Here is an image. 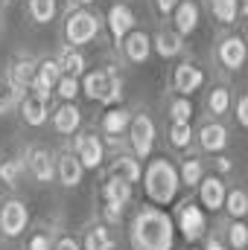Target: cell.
<instances>
[{
  "instance_id": "obj_15",
  "label": "cell",
  "mask_w": 248,
  "mask_h": 250,
  "mask_svg": "<svg viewBox=\"0 0 248 250\" xmlns=\"http://www.w3.org/2000/svg\"><path fill=\"white\" fill-rule=\"evenodd\" d=\"M47 114L50 111H47V99L44 96H38L35 90H26L21 96V117H24L26 125H44Z\"/></svg>"
},
{
  "instance_id": "obj_36",
  "label": "cell",
  "mask_w": 248,
  "mask_h": 250,
  "mask_svg": "<svg viewBox=\"0 0 248 250\" xmlns=\"http://www.w3.org/2000/svg\"><path fill=\"white\" fill-rule=\"evenodd\" d=\"M170 117H173V123H190V117H193V105H190L187 96H175V99L170 102Z\"/></svg>"
},
{
  "instance_id": "obj_25",
  "label": "cell",
  "mask_w": 248,
  "mask_h": 250,
  "mask_svg": "<svg viewBox=\"0 0 248 250\" xmlns=\"http://www.w3.org/2000/svg\"><path fill=\"white\" fill-rule=\"evenodd\" d=\"M21 96H24V90L12 82V76L9 73L0 76V114L15 111V105H21Z\"/></svg>"
},
{
  "instance_id": "obj_42",
  "label": "cell",
  "mask_w": 248,
  "mask_h": 250,
  "mask_svg": "<svg viewBox=\"0 0 248 250\" xmlns=\"http://www.w3.org/2000/svg\"><path fill=\"white\" fill-rule=\"evenodd\" d=\"M175 3H178V0H155V6H158L161 15H170V12L175 9Z\"/></svg>"
},
{
  "instance_id": "obj_32",
  "label": "cell",
  "mask_w": 248,
  "mask_h": 250,
  "mask_svg": "<svg viewBox=\"0 0 248 250\" xmlns=\"http://www.w3.org/2000/svg\"><path fill=\"white\" fill-rule=\"evenodd\" d=\"M222 207L228 209L231 218H243L248 212V195L243 189H231V192H225V204Z\"/></svg>"
},
{
  "instance_id": "obj_24",
  "label": "cell",
  "mask_w": 248,
  "mask_h": 250,
  "mask_svg": "<svg viewBox=\"0 0 248 250\" xmlns=\"http://www.w3.org/2000/svg\"><path fill=\"white\" fill-rule=\"evenodd\" d=\"M59 70H62V76H70V79H79L82 73H85V56L76 50V47H62V53H59Z\"/></svg>"
},
{
  "instance_id": "obj_38",
  "label": "cell",
  "mask_w": 248,
  "mask_h": 250,
  "mask_svg": "<svg viewBox=\"0 0 248 250\" xmlns=\"http://www.w3.org/2000/svg\"><path fill=\"white\" fill-rule=\"evenodd\" d=\"M56 90H59V96H62L64 102H73V99L79 96V79L62 76V79H59V84H56Z\"/></svg>"
},
{
  "instance_id": "obj_4",
  "label": "cell",
  "mask_w": 248,
  "mask_h": 250,
  "mask_svg": "<svg viewBox=\"0 0 248 250\" xmlns=\"http://www.w3.org/2000/svg\"><path fill=\"white\" fill-rule=\"evenodd\" d=\"M97 32H99V21L88 9H76L64 21V41H67V47H85V44H91L97 38Z\"/></svg>"
},
{
  "instance_id": "obj_40",
  "label": "cell",
  "mask_w": 248,
  "mask_h": 250,
  "mask_svg": "<svg viewBox=\"0 0 248 250\" xmlns=\"http://www.w3.org/2000/svg\"><path fill=\"white\" fill-rule=\"evenodd\" d=\"M237 120L243 128H248V96H240L237 99Z\"/></svg>"
},
{
  "instance_id": "obj_29",
  "label": "cell",
  "mask_w": 248,
  "mask_h": 250,
  "mask_svg": "<svg viewBox=\"0 0 248 250\" xmlns=\"http://www.w3.org/2000/svg\"><path fill=\"white\" fill-rule=\"evenodd\" d=\"M85 250H114V239L105 224H94L85 233Z\"/></svg>"
},
{
  "instance_id": "obj_8",
  "label": "cell",
  "mask_w": 248,
  "mask_h": 250,
  "mask_svg": "<svg viewBox=\"0 0 248 250\" xmlns=\"http://www.w3.org/2000/svg\"><path fill=\"white\" fill-rule=\"evenodd\" d=\"M178 230H181V236H184L187 242H196V239L204 236V230H207V218H204V212H201L198 204L187 201V204L178 207Z\"/></svg>"
},
{
  "instance_id": "obj_21",
  "label": "cell",
  "mask_w": 248,
  "mask_h": 250,
  "mask_svg": "<svg viewBox=\"0 0 248 250\" xmlns=\"http://www.w3.org/2000/svg\"><path fill=\"white\" fill-rule=\"evenodd\" d=\"M82 125V111L73 105V102H64L53 111V128L59 134H76Z\"/></svg>"
},
{
  "instance_id": "obj_14",
  "label": "cell",
  "mask_w": 248,
  "mask_h": 250,
  "mask_svg": "<svg viewBox=\"0 0 248 250\" xmlns=\"http://www.w3.org/2000/svg\"><path fill=\"white\" fill-rule=\"evenodd\" d=\"M198 18H201V12H198V3L196 0H181V3H175V9H173V29L184 38L190 35L196 26H198Z\"/></svg>"
},
{
  "instance_id": "obj_37",
  "label": "cell",
  "mask_w": 248,
  "mask_h": 250,
  "mask_svg": "<svg viewBox=\"0 0 248 250\" xmlns=\"http://www.w3.org/2000/svg\"><path fill=\"white\" fill-rule=\"evenodd\" d=\"M228 242H231L234 250H243L248 245V230H246V224H243L240 218L231 221V227H228Z\"/></svg>"
},
{
  "instance_id": "obj_27",
  "label": "cell",
  "mask_w": 248,
  "mask_h": 250,
  "mask_svg": "<svg viewBox=\"0 0 248 250\" xmlns=\"http://www.w3.org/2000/svg\"><path fill=\"white\" fill-rule=\"evenodd\" d=\"M102 201L117 204V207H125V204L131 201V184H125L120 178H108V181H105V192H102Z\"/></svg>"
},
{
  "instance_id": "obj_19",
  "label": "cell",
  "mask_w": 248,
  "mask_h": 250,
  "mask_svg": "<svg viewBox=\"0 0 248 250\" xmlns=\"http://www.w3.org/2000/svg\"><path fill=\"white\" fill-rule=\"evenodd\" d=\"M9 76H12V82H15L21 90H32L35 76H38V62H35L32 56H21V59H15V62H12Z\"/></svg>"
},
{
  "instance_id": "obj_30",
  "label": "cell",
  "mask_w": 248,
  "mask_h": 250,
  "mask_svg": "<svg viewBox=\"0 0 248 250\" xmlns=\"http://www.w3.org/2000/svg\"><path fill=\"white\" fill-rule=\"evenodd\" d=\"M228 108H231V90H228L225 84L213 87L210 96H207V111H210L213 117H222V114H228Z\"/></svg>"
},
{
  "instance_id": "obj_44",
  "label": "cell",
  "mask_w": 248,
  "mask_h": 250,
  "mask_svg": "<svg viewBox=\"0 0 248 250\" xmlns=\"http://www.w3.org/2000/svg\"><path fill=\"white\" fill-rule=\"evenodd\" d=\"M219 169H225V172H228V169H231V160H225V157H219Z\"/></svg>"
},
{
  "instance_id": "obj_23",
  "label": "cell",
  "mask_w": 248,
  "mask_h": 250,
  "mask_svg": "<svg viewBox=\"0 0 248 250\" xmlns=\"http://www.w3.org/2000/svg\"><path fill=\"white\" fill-rule=\"evenodd\" d=\"M181 44H184V38H181L173 26H164V29L155 35V53H158L161 59L178 56V53H181Z\"/></svg>"
},
{
  "instance_id": "obj_22",
  "label": "cell",
  "mask_w": 248,
  "mask_h": 250,
  "mask_svg": "<svg viewBox=\"0 0 248 250\" xmlns=\"http://www.w3.org/2000/svg\"><path fill=\"white\" fill-rule=\"evenodd\" d=\"M108 172H111L108 178H120V181H125V184H137L140 175H143L137 157H131V154H120V157L108 166Z\"/></svg>"
},
{
  "instance_id": "obj_10",
  "label": "cell",
  "mask_w": 248,
  "mask_h": 250,
  "mask_svg": "<svg viewBox=\"0 0 248 250\" xmlns=\"http://www.w3.org/2000/svg\"><path fill=\"white\" fill-rule=\"evenodd\" d=\"M201 84H204V70L201 67H196V64H190V62H181L173 70V90H175V96H190Z\"/></svg>"
},
{
  "instance_id": "obj_3",
  "label": "cell",
  "mask_w": 248,
  "mask_h": 250,
  "mask_svg": "<svg viewBox=\"0 0 248 250\" xmlns=\"http://www.w3.org/2000/svg\"><path fill=\"white\" fill-rule=\"evenodd\" d=\"M85 96L94 102H120L123 96V82L114 70H91L85 73Z\"/></svg>"
},
{
  "instance_id": "obj_34",
  "label": "cell",
  "mask_w": 248,
  "mask_h": 250,
  "mask_svg": "<svg viewBox=\"0 0 248 250\" xmlns=\"http://www.w3.org/2000/svg\"><path fill=\"white\" fill-rule=\"evenodd\" d=\"M201 160H196V157H190L181 163V169H178V181L184 184V187H198V181H201Z\"/></svg>"
},
{
  "instance_id": "obj_7",
  "label": "cell",
  "mask_w": 248,
  "mask_h": 250,
  "mask_svg": "<svg viewBox=\"0 0 248 250\" xmlns=\"http://www.w3.org/2000/svg\"><path fill=\"white\" fill-rule=\"evenodd\" d=\"M24 166H26V172H29L35 181H41V184H47V181L56 178L53 154H50L47 148H41V146H26V151H24Z\"/></svg>"
},
{
  "instance_id": "obj_2",
  "label": "cell",
  "mask_w": 248,
  "mask_h": 250,
  "mask_svg": "<svg viewBox=\"0 0 248 250\" xmlns=\"http://www.w3.org/2000/svg\"><path fill=\"white\" fill-rule=\"evenodd\" d=\"M143 184H146V195L152 204H170L178 192V169L167 160V157H155L146 169H143Z\"/></svg>"
},
{
  "instance_id": "obj_28",
  "label": "cell",
  "mask_w": 248,
  "mask_h": 250,
  "mask_svg": "<svg viewBox=\"0 0 248 250\" xmlns=\"http://www.w3.org/2000/svg\"><path fill=\"white\" fill-rule=\"evenodd\" d=\"M26 12L35 23H50L59 12V0H26Z\"/></svg>"
},
{
  "instance_id": "obj_13",
  "label": "cell",
  "mask_w": 248,
  "mask_h": 250,
  "mask_svg": "<svg viewBox=\"0 0 248 250\" xmlns=\"http://www.w3.org/2000/svg\"><path fill=\"white\" fill-rule=\"evenodd\" d=\"M120 50H123V56L131 64H143L149 59V53H152V41H149L146 32L131 29V32H125V38L120 41Z\"/></svg>"
},
{
  "instance_id": "obj_1",
  "label": "cell",
  "mask_w": 248,
  "mask_h": 250,
  "mask_svg": "<svg viewBox=\"0 0 248 250\" xmlns=\"http://www.w3.org/2000/svg\"><path fill=\"white\" fill-rule=\"evenodd\" d=\"M175 224L164 209L146 207L131 221V248L134 250H173Z\"/></svg>"
},
{
  "instance_id": "obj_45",
  "label": "cell",
  "mask_w": 248,
  "mask_h": 250,
  "mask_svg": "<svg viewBox=\"0 0 248 250\" xmlns=\"http://www.w3.org/2000/svg\"><path fill=\"white\" fill-rule=\"evenodd\" d=\"M73 3H76V6H91L94 0H73Z\"/></svg>"
},
{
  "instance_id": "obj_39",
  "label": "cell",
  "mask_w": 248,
  "mask_h": 250,
  "mask_svg": "<svg viewBox=\"0 0 248 250\" xmlns=\"http://www.w3.org/2000/svg\"><path fill=\"white\" fill-rule=\"evenodd\" d=\"M26 250H53V236L47 230H35L26 239Z\"/></svg>"
},
{
  "instance_id": "obj_5",
  "label": "cell",
  "mask_w": 248,
  "mask_h": 250,
  "mask_svg": "<svg viewBox=\"0 0 248 250\" xmlns=\"http://www.w3.org/2000/svg\"><path fill=\"white\" fill-rule=\"evenodd\" d=\"M128 140H131V148H134V157H149L152 154V146H155V123L149 114H134L128 120Z\"/></svg>"
},
{
  "instance_id": "obj_43",
  "label": "cell",
  "mask_w": 248,
  "mask_h": 250,
  "mask_svg": "<svg viewBox=\"0 0 248 250\" xmlns=\"http://www.w3.org/2000/svg\"><path fill=\"white\" fill-rule=\"evenodd\" d=\"M204 250H228V248H225V245H222L219 239H210V242H207V248H204Z\"/></svg>"
},
{
  "instance_id": "obj_26",
  "label": "cell",
  "mask_w": 248,
  "mask_h": 250,
  "mask_svg": "<svg viewBox=\"0 0 248 250\" xmlns=\"http://www.w3.org/2000/svg\"><path fill=\"white\" fill-rule=\"evenodd\" d=\"M128 120H131V114H128L125 108H111V111H105V117H102V131H105V137H120L123 131H128Z\"/></svg>"
},
{
  "instance_id": "obj_16",
  "label": "cell",
  "mask_w": 248,
  "mask_h": 250,
  "mask_svg": "<svg viewBox=\"0 0 248 250\" xmlns=\"http://www.w3.org/2000/svg\"><path fill=\"white\" fill-rule=\"evenodd\" d=\"M108 29H111V35H114V41L120 44L125 38V32L134 29V12H131V6L114 3V6L108 9Z\"/></svg>"
},
{
  "instance_id": "obj_12",
  "label": "cell",
  "mask_w": 248,
  "mask_h": 250,
  "mask_svg": "<svg viewBox=\"0 0 248 250\" xmlns=\"http://www.w3.org/2000/svg\"><path fill=\"white\" fill-rule=\"evenodd\" d=\"M53 166H56V178L62 181V187H79L85 178V166L79 163L73 151H62L59 157H53Z\"/></svg>"
},
{
  "instance_id": "obj_33",
  "label": "cell",
  "mask_w": 248,
  "mask_h": 250,
  "mask_svg": "<svg viewBox=\"0 0 248 250\" xmlns=\"http://www.w3.org/2000/svg\"><path fill=\"white\" fill-rule=\"evenodd\" d=\"M21 166H24V160H12V157H6V160H0V184H6V187H18L21 184Z\"/></svg>"
},
{
  "instance_id": "obj_9",
  "label": "cell",
  "mask_w": 248,
  "mask_h": 250,
  "mask_svg": "<svg viewBox=\"0 0 248 250\" xmlns=\"http://www.w3.org/2000/svg\"><path fill=\"white\" fill-rule=\"evenodd\" d=\"M216 64L222 70H240L246 64V41L240 35H225L216 44Z\"/></svg>"
},
{
  "instance_id": "obj_46",
  "label": "cell",
  "mask_w": 248,
  "mask_h": 250,
  "mask_svg": "<svg viewBox=\"0 0 248 250\" xmlns=\"http://www.w3.org/2000/svg\"><path fill=\"white\" fill-rule=\"evenodd\" d=\"M0 3H15V0H0Z\"/></svg>"
},
{
  "instance_id": "obj_41",
  "label": "cell",
  "mask_w": 248,
  "mask_h": 250,
  "mask_svg": "<svg viewBox=\"0 0 248 250\" xmlns=\"http://www.w3.org/2000/svg\"><path fill=\"white\" fill-rule=\"evenodd\" d=\"M53 250H82V245H79L76 239L64 236V239H56V242H53Z\"/></svg>"
},
{
  "instance_id": "obj_31",
  "label": "cell",
  "mask_w": 248,
  "mask_h": 250,
  "mask_svg": "<svg viewBox=\"0 0 248 250\" xmlns=\"http://www.w3.org/2000/svg\"><path fill=\"white\" fill-rule=\"evenodd\" d=\"M210 12H213V18L219 21V23H234L237 21V15H240V3L237 0H210Z\"/></svg>"
},
{
  "instance_id": "obj_47",
  "label": "cell",
  "mask_w": 248,
  "mask_h": 250,
  "mask_svg": "<svg viewBox=\"0 0 248 250\" xmlns=\"http://www.w3.org/2000/svg\"><path fill=\"white\" fill-rule=\"evenodd\" d=\"M0 26H3V21H0Z\"/></svg>"
},
{
  "instance_id": "obj_20",
  "label": "cell",
  "mask_w": 248,
  "mask_h": 250,
  "mask_svg": "<svg viewBox=\"0 0 248 250\" xmlns=\"http://www.w3.org/2000/svg\"><path fill=\"white\" fill-rule=\"evenodd\" d=\"M198 146H201V151L219 154V151L228 146V131H225V125H219V123L201 125V131H198Z\"/></svg>"
},
{
  "instance_id": "obj_11",
  "label": "cell",
  "mask_w": 248,
  "mask_h": 250,
  "mask_svg": "<svg viewBox=\"0 0 248 250\" xmlns=\"http://www.w3.org/2000/svg\"><path fill=\"white\" fill-rule=\"evenodd\" d=\"M73 148H76V157H79V163L85 169H97L102 163V157H105V146H102V140L97 134H79Z\"/></svg>"
},
{
  "instance_id": "obj_18",
  "label": "cell",
  "mask_w": 248,
  "mask_h": 250,
  "mask_svg": "<svg viewBox=\"0 0 248 250\" xmlns=\"http://www.w3.org/2000/svg\"><path fill=\"white\" fill-rule=\"evenodd\" d=\"M198 187H201V204L198 207H207V209H222V204H225V181L222 178H216V175H207V178H201L198 181Z\"/></svg>"
},
{
  "instance_id": "obj_17",
  "label": "cell",
  "mask_w": 248,
  "mask_h": 250,
  "mask_svg": "<svg viewBox=\"0 0 248 250\" xmlns=\"http://www.w3.org/2000/svg\"><path fill=\"white\" fill-rule=\"evenodd\" d=\"M59 79H62L59 62H56V59H44V62H38V76H35V84H32V90H35L38 96L50 99V90L59 84Z\"/></svg>"
},
{
  "instance_id": "obj_35",
  "label": "cell",
  "mask_w": 248,
  "mask_h": 250,
  "mask_svg": "<svg viewBox=\"0 0 248 250\" xmlns=\"http://www.w3.org/2000/svg\"><path fill=\"white\" fill-rule=\"evenodd\" d=\"M170 143H173L175 148H187V146L193 143V128H190V123H173L170 125Z\"/></svg>"
},
{
  "instance_id": "obj_6",
  "label": "cell",
  "mask_w": 248,
  "mask_h": 250,
  "mask_svg": "<svg viewBox=\"0 0 248 250\" xmlns=\"http://www.w3.org/2000/svg\"><path fill=\"white\" fill-rule=\"evenodd\" d=\"M26 224H29V209H26V204L18 201V198L3 201V207H0V233H3L6 239H18V236L26 230Z\"/></svg>"
}]
</instances>
